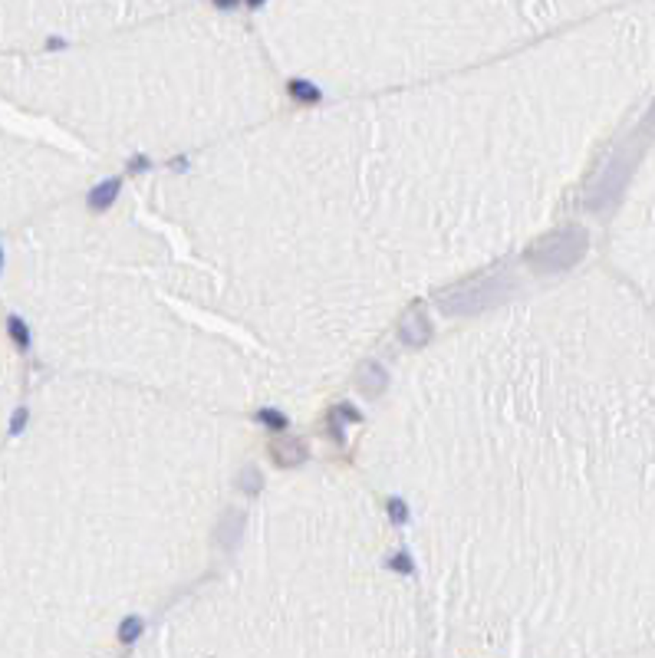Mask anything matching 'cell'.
Segmentation results:
<instances>
[{
  "mask_svg": "<svg viewBox=\"0 0 655 658\" xmlns=\"http://www.w3.org/2000/svg\"><path fill=\"white\" fill-rule=\"evenodd\" d=\"M501 287H504L501 277H494V280H481V283H474V287H464V290H458V293L441 296V310L452 313V316L478 313V310H484V306H491L494 296H501Z\"/></svg>",
  "mask_w": 655,
  "mask_h": 658,
  "instance_id": "1",
  "label": "cell"
},
{
  "mask_svg": "<svg viewBox=\"0 0 655 658\" xmlns=\"http://www.w3.org/2000/svg\"><path fill=\"white\" fill-rule=\"evenodd\" d=\"M580 250H583V240L580 238H557V240H547L543 247L534 250V254H530V260H534V263H540V267H547V270H557V267L573 263Z\"/></svg>",
  "mask_w": 655,
  "mask_h": 658,
  "instance_id": "2",
  "label": "cell"
},
{
  "mask_svg": "<svg viewBox=\"0 0 655 658\" xmlns=\"http://www.w3.org/2000/svg\"><path fill=\"white\" fill-rule=\"evenodd\" d=\"M359 389H363L369 399L382 395V389H386V369L379 366V362H365V366L359 369Z\"/></svg>",
  "mask_w": 655,
  "mask_h": 658,
  "instance_id": "3",
  "label": "cell"
},
{
  "mask_svg": "<svg viewBox=\"0 0 655 658\" xmlns=\"http://www.w3.org/2000/svg\"><path fill=\"white\" fill-rule=\"evenodd\" d=\"M274 458H277V464H283V467H293V464H300L303 458H306V448H303L300 438H280V441L274 444Z\"/></svg>",
  "mask_w": 655,
  "mask_h": 658,
  "instance_id": "4",
  "label": "cell"
},
{
  "mask_svg": "<svg viewBox=\"0 0 655 658\" xmlns=\"http://www.w3.org/2000/svg\"><path fill=\"white\" fill-rule=\"evenodd\" d=\"M402 339L412 345H421L431 339V323L425 320V316H412V320H405V326H402Z\"/></svg>",
  "mask_w": 655,
  "mask_h": 658,
  "instance_id": "5",
  "label": "cell"
},
{
  "mask_svg": "<svg viewBox=\"0 0 655 658\" xmlns=\"http://www.w3.org/2000/svg\"><path fill=\"white\" fill-rule=\"evenodd\" d=\"M116 195H119V181H106V184H99L96 191L89 195V207L93 211H106L112 201H116Z\"/></svg>",
  "mask_w": 655,
  "mask_h": 658,
  "instance_id": "6",
  "label": "cell"
},
{
  "mask_svg": "<svg viewBox=\"0 0 655 658\" xmlns=\"http://www.w3.org/2000/svg\"><path fill=\"white\" fill-rule=\"evenodd\" d=\"M142 626H145V622H142L139 615H132V619H126V622L119 626V638H122V642H135V638L142 636Z\"/></svg>",
  "mask_w": 655,
  "mask_h": 658,
  "instance_id": "7",
  "label": "cell"
},
{
  "mask_svg": "<svg viewBox=\"0 0 655 658\" xmlns=\"http://www.w3.org/2000/svg\"><path fill=\"white\" fill-rule=\"evenodd\" d=\"M257 418L264 421V425H270L274 432H283V428H287V418H283L280 411H274V409H264V411H257Z\"/></svg>",
  "mask_w": 655,
  "mask_h": 658,
  "instance_id": "8",
  "label": "cell"
},
{
  "mask_svg": "<svg viewBox=\"0 0 655 658\" xmlns=\"http://www.w3.org/2000/svg\"><path fill=\"white\" fill-rule=\"evenodd\" d=\"M392 517H396V520H405V510H402V504H398V500L392 504Z\"/></svg>",
  "mask_w": 655,
  "mask_h": 658,
  "instance_id": "9",
  "label": "cell"
}]
</instances>
